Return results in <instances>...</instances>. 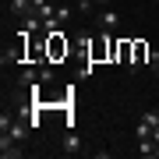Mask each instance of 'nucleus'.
Returning <instances> with one entry per match:
<instances>
[{
  "label": "nucleus",
  "mask_w": 159,
  "mask_h": 159,
  "mask_svg": "<svg viewBox=\"0 0 159 159\" xmlns=\"http://www.w3.org/2000/svg\"><path fill=\"white\" fill-rule=\"evenodd\" d=\"M117 25H120V14L110 11V7H102V11H99V29H102V32H113Z\"/></svg>",
  "instance_id": "1"
},
{
  "label": "nucleus",
  "mask_w": 159,
  "mask_h": 159,
  "mask_svg": "<svg viewBox=\"0 0 159 159\" xmlns=\"http://www.w3.org/2000/svg\"><path fill=\"white\" fill-rule=\"evenodd\" d=\"M0 156H4V159H18V156H21V145H18L14 138L0 134Z\"/></svg>",
  "instance_id": "2"
},
{
  "label": "nucleus",
  "mask_w": 159,
  "mask_h": 159,
  "mask_svg": "<svg viewBox=\"0 0 159 159\" xmlns=\"http://www.w3.org/2000/svg\"><path fill=\"white\" fill-rule=\"evenodd\" d=\"M7 7H11V14H14V18H29V14L35 11V7H32V0H11Z\"/></svg>",
  "instance_id": "3"
},
{
  "label": "nucleus",
  "mask_w": 159,
  "mask_h": 159,
  "mask_svg": "<svg viewBox=\"0 0 159 159\" xmlns=\"http://www.w3.org/2000/svg\"><path fill=\"white\" fill-rule=\"evenodd\" d=\"M35 78H39V74H35V67H25L21 74H18V85H39Z\"/></svg>",
  "instance_id": "4"
},
{
  "label": "nucleus",
  "mask_w": 159,
  "mask_h": 159,
  "mask_svg": "<svg viewBox=\"0 0 159 159\" xmlns=\"http://www.w3.org/2000/svg\"><path fill=\"white\" fill-rule=\"evenodd\" d=\"M78 145H81V138H78V134L71 131V134H67V142H64V152H81Z\"/></svg>",
  "instance_id": "5"
},
{
  "label": "nucleus",
  "mask_w": 159,
  "mask_h": 159,
  "mask_svg": "<svg viewBox=\"0 0 159 159\" xmlns=\"http://www.w3.org/2000/svg\"><path fill=\"white\" fill-rule=\"evenodd\" d=\"M74 7H78L81 14H92V7H96V0H74Z\"/></svg>",
  "instance_id": "6"
},
{
  "label": "nucleus",
  "mask_w": 159,
  "mask_h": 159,
  "mask_svg": "<svg viewBox=\"0 0 159 159\" xmlns=\"http://www.w3.org/2000/svg\"><path fill=\"white\" fill-rule=\"evenodd\" d=\"M71 14H74V7H57V21H67Z\"/></svg>",
  "instance_id": "7"
},
{
  "label": "nucleus",
  "mask_w": 159,
  "mask_h": 159,
  "mask_svg": "<svg viewBox=\"0 0 159 159\" xmlns=\"http://www.w3.org/2000/svg\"><path fill=\"white\" fill-rule=\"evenodd\" d=\"M148 64H152V74H159V50L148 53Z\"/></svg>",
  "instance_id": "8"
},
{
  "label": "nucleus",
  "mask_w": 159,
  "mask_h": 159,
  "mask_svg": "<svg viewBox=\"0 0 159 159\" xmlns=\"http://www.w3.org/2000/svg\"><path fill=\"white\" fill-rule=\"evenodd\" d=\"M152 142H156V145H159V124H156V127H152Z\"/></svg>",
  "instance_id": "9"
},
{
  "label": "nucleus",
  "mask_w": 159,
  "mask_h": 159,
  "mask_svg": "<svg viewBox=\"0 0 159 159\" xmlns=\"http://www.w3.org/2000/svg\"><path fill=\"white\" fill-rule=\"evenodd\" d=\"M106 4H110V0H96V7H106Z\"/></svg>",
  "instance_id": "10"
}]
</instances>
